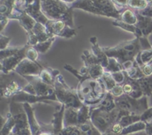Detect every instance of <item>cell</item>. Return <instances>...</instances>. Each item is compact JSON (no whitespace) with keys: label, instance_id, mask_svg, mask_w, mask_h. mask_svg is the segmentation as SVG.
Segmentation results:
<instances>
[{"label":"cell","instance_id":"cell-1","mask_svg":"<svg viewBox=\"0 0 152 135\" xmlns=\"http://www.w3.org/2000/svg\"><path fill=\"white\" fill-rule=\"evenodd\" d=\"M76 90L82 102L90 107L99 104L108 92L102 79L96 80L91 77L79 81Z\"/></svg>","mask_w":152,"mask_h":135},{"label":"cell","instance_id":"cell-2","mask_svg":"<svg viewBox=\"0 0 152 135\" xmlns=\"http://www.w3.org/2000/svg\"><path fill=\"white\" fill-rule=\"evenodd\" d=\"M108 58H114L121 65L129 61H134L138 53L142 51L140 39L135 38L131 41H126L114 47H102Z\"/></svg>","mask_w":152,"mask_h":135},{"label":"cell","instance_id":"cell-3","mask_svg":"<svg viewBox=\"0 0 152 135\" xmlns=\"http://www.w3.org/2000/svg\"><path fill=\"white\" fill-rule=\"evenodd\" d=\"M72 7L117 19H120L121 16V13L116 8L112 0H77L73 3Z\"/></svg>","mask_w":152,"mask_h":135},{"label":"cell","instance_id":"cell-4","mask_svg":"<svg viewBox=\"0 0 152 135\" xmlns=\"http://www.w3.org/2000/svg\"><path fill=\"white\" fill-rule=\"evenodd\" d=\"M43 14L52 20H62L70 27L74 26L72 9L61 0H40Z\"/></svg>","mask_w":152,"mask_h":135},{"label":"cell","instance_id":"cell-5","mask_svg":"<svg viewBox=\"0 0 152 135\" xmlns=\"http://www.w3.org/2000/svg\"><path fill=\"white\" fill-rule=\"evenodd\" d=\"M53 87L59 103L64 104L65 107L75 108H80L83 105L77 95V90H74L66 84L62 74L56 77Z\"/></svg>","mask_w":152,"mask_h":135},{"label":"cell","instance_id":"cell-6","mask_svg":"<svg viewBox=\"0 0 152 135\" xmlns=\"http://www.w3.org/2000/svg\"><path fill=\"white\" fill-rule=\"evenodd\" d=\"M120 110L117 108L112 111H106L96 107H91L90 120L102 134L110 130L118 120Z\"/></svg>","mask_w":152,"mask_h":135},{"label":"cell","instance_id":"cell-7","mask_svg":"<svg viewBox=\"0 0 152 135\" xmlns=\"http://www.w3.org/2000/svg\"><path fill=\"white\" fill-rule=\"evenodd\" d=\"M116 107L121 111L141 116L149 107L148 96H143L140 99H134L126 94L115 98Z\"/></svg>","mask_w":152,"mask_h":135},{"label":"cell","instance_id":"cell-8","mask_svg":"<svg viewBox=\"0 0 152 135\" xmlns=\"http://www.w3.org/2000/svg\"><path fill=\"white\" fill-rule=\"evenodd\" d=\"M15 71L9 74H1V97L12 98L23 92L25 86L21 85L19 80L15 77Z\"/></svg>","mask_w":152,"mask_h":135},{"label":"cell","instance_id":"cell-9","mask_svg":"<svg viewBox=\"0 0 152 135\" xmlns=\"http://www.w3.org/2000/svg\"><path fill=\"white\" fill-rule=\"evenodd\" d=\"M46 28L49 34L53 36H59L69 39L77 35L75 30L71 28L62 20H49L46 24Z\"/></svg>","mask_w":152,"mask_h":135},{"label":"cell","instance_id":"cell-10","mask_svg":"<svg viewBox=\"0 0 152 135\" xmlns=\"http://www.w3.org/2000/svg\"><path fill=\"white\" fill-rule=\"evenodd\" d=\"M28 45H26L24 47H22L20 50L15 54L1 59V71L3 74H9V73L14 71L19 64L26 58V51Z\"/></svg>","mask_w":152,"mask_h":135},{"label":"cell","instance_id":"cell-11","mask_svg":"<svg viewBox=\"0 0 152 135\" xmlns=\"http://www.w3.org/2000/svg\"><path fill=\"white\" fill-rule=\"evenodd\" d=\"M43 68L44 67L37 62L31 60L26 57L19 64L14 71L23 77H39Z\"/></svg>","mask_w":152,"mask_h":135},{"label":"cell","instance_id":"cell-12","mask_svg":"<svg viewBox=\"0 0 152 135\" xmlns=\"http://www.w3.org/2000/svg\"><path fill=\"white\" fill-rule=\"evenodd\" d=\"M24 78L32 85L37 96H46L55 94L54 87L43 82L39 77H27Z\"/></svg>","mask_w":152,"mask_h":135},{"label":"cell","instance_id":"cell-13","mask_svg":"<svg viewBox=\"0 0 152 135\" xmlns=\"http://www.w3.org/2000/svg\"><path fill=\"white\" fill-rule=\"evenodd\" d=\"M124 94L128 95L134 99H140L144 96L143 92L136 80L130 78L126 73V80L123 85Z\"/></svg>","mask_w":152,"mask_h":135},{"label":"cell","instance_id":"cell-14","mask_svg":"<svg viewBox=\"0 0 152 135\" xmlns=\"http://www.w3.org/2000/svg\"><path fill=\"white\" fill-rule=\"evenodd\" d=\"M12 101H14L16 102H20V103H25V102H28V103H35V102H42V101L45 100H53V101H58L57 97H56V94L51 95V96H37V95H31L29 93H27L25 92H22V93H19V94L16 95L13 97L11 98Z\"/></svg>","mask_w":152,"mask_h":135},{"label":"cell","instance_id":"cell-15","mask_svg":"<svg viewBox=\"0 0 152 135\" xmlns=\"http://www.w3.org/2000/svg\"><path fill=\"white\" fill-rule=\"evenodd\" d=\"M65 105L64 104L60 103L59 106L56 107L55 113L53 114V118L51 121V128L54 135L59 134L61 131L63 129V119L64 112H65Z\"/></svg>","mask_w":152,"mask_h":135},{"label":"cell","instance_id":"cell-16","mask_svg":"<svg viewBox=\"0 0 152 135\" xmlns=\"http://www.w3.org/2000/svg\"><path fill=\"white\" fill-rule=\"evenodd\" d=\"M122 66L127 75L133 80H137L145 77L141 68L135 60L125 62L122 65Z\"/></svg>","mask_w":152,"mask_h":135},{"label":"cell","instance_id":"cell-17","mask_svg":"<svg viewBox=\"0 0 152 135\" xmlns=\"http://www.w3.org/2000/svg\"><path fill=\"white\" fill-rule=\"evenodd\" d=\"M22 104H23L24 108H25V111H26L27 116H28V123H29L32 134L38 135L42 131V126H40L39 123L37 122V119H36L34 110H33L31 104L28 103V102H25V103Z\"/></svg>","mask_w":152,"mask_h":135},{"label":"cell","instance_id":"cell-18","mask_svg":"<svg viewBox=\"0 0 152 135\" xmlns=\"http://www.w3.org/2000/svg\"><path fill=\"white\" fill-rule=\"evenodd\" d=\"M90 42L92 44V52L99 59V62L104 68V69H105L108 66V64H109V58L105 54L102 47H99L97 43V39H96V36L91 37L90 39Z\"/></svg>","mask_w":152,"mask_h":135},{"label":"cell","instance_id":"cell-19","mask_svg":"<svg viewBox=\"0 0 152 135\" xmlns=\"http://www.w3.org/2000/svg\"><path fill=\"white\" fill-rule=\"evenodd\" d=\"M79 108L65 107L64 112V127L71 126H79L78 123Z\"/></svg>","mask_w":152,"mask_h":135},{"label":"cell","instance_id":"cell-20","mask_svg":"<svg viewBox=\"0 0 152 135\" xmlns=\"http://www.w3.org/2000/svg\"><path fill=\"white\" fill-rule=\"evenodd\" d=\"M137 22L135 25L141 31L143 36L147 37L152 32V18L137 14Z\"/></svg>","mask_w":152,"mask_h":135},{"label":"cell","instance_id":"cell-21","mask_svg":"<svg viewBox=\"0 0 152 135\" xmlns=\"http://www.w3.org/2000/svg\"><path fill=\"white\" fill-rule=\"evenodd\" d=\"M59 74H60V72L58 70L52 69L50 68H44L39 77L43 82L49 85L53 86L55 80Z\"/></svg>","mask_w":152,"mask_h":135},{"label":"cell","instance_id":"cell-22","mask_svg":"<svg viewBox=\"0 0 152 135\" xmlns=\"http://www.w3.org/2000/svg\"><path fill=\"white\" fill-rule=\"evenodd\" d=\"M93 107H96V108H100L106 111H112L117 108L115 103V97L110 92H107L103 99L99 104Z\"/></svg>","mask_w":152,"mask_h":135},{"label":"cell","instance_id":"cell-23","mask_svg":"<svg viewBox=\"0 0 152 135\" xmlns=\"http://www.w3.org/2000/svg\"><path fill=\"white\" fill-rule=\"evenodd\" d=\"M139 83L144 96H149L152 94V76L144 77L137 80Z\"/></svg>","mask_w":152,"mask_h":135},{"label":"cell","instance_id":"cell-24","mask_svg":"<svg viewBox=\"0 0 152 135\" xmlns=\"http://www.w3.org/2000/svg\"><path fill=\"white\" fill-rule=\"evenodd\" d=\"M145 128H146V123L142 121V120H140L137 123H133V124L124 128L123 132H122V135H127L129 134H133L136 133V132L145 131Z\"/></svg>","mask_w":152,"mask_h":135},{"label":"cell","instance_id":"cell-25","mask_svg":"<svg viewBox=\"0 0 152 135\" xmlns=\"http://www.w3.org/2000/svg\"><path fill=\"white\" fill-rule=\"evenodd\" d=\"M140 120H141V116L133 114H127L120 117L117 123H120L124 128L127 127L133 123H137Z\"/></svg>","mask_w":152,"mask_h":135},{"label":"cell","instance_id":"cell-26","mask_svg":"<svg viewBox=\"0 0 152 135\" xmlns=\"http://www.w3.org/2000/svg\"><path fill=\"white\" fill-rule=\"evenodd\" d=\"M83 132L84 135H102L96 128L94 126L91 120L78 126Z\"/></svg>","mask_w":152,"mask_h":135},{"label":"cell","instance_id":"cell-27","mask_svg":"<svg viewBox=\"0 0 152 135\" xmlns=\"http://www.w3.org/2000/svg\"><path fill=\"white\" fill-rule=\"evenodd\" d=\"M120 20L129 25H135L137 22V16L135 15V13L132 10L128 9L125 10L123 13H121Z\"/></svg>","mask_w":152,"mask_h":135},{"label":"cell","instance_id":"cell-28","mask_svg":"<svg viewBox=\"0 0 152 135\" xmlns=\"http://www.w3.org/2000/svg\"><path fill=\"white\" fill-rule=\"evenodd\" d=\"M102 80L103 81L104 84H105V88H106L107 91L109 92L117 85V83L114 81V78H113L112 75L110 72H108V71H105L104 74L102 77Z\"/></svg>","mask_w":152,"mask_h":135},{"label":"cell","instance_id":"cell-29","mask_svg":"<svg viewBox=\"0 0 152 135\" xmlns=\"http://www.w3.org/2000/svg\"><path fill=\"white\" fill-rule=\"evenodd\" d=\"M54 41H55V36H53L51 37V38L48 39V40H46V41L38 43V44L34 46V47H35V49L39 52V53H45V52H47L48 50H49L50 46L52 45V43H53Z\"/></svg>","mask_w":152,"mask_h":135},{"label":"cell","instance_id":"cell-30","mask_svg":"<svg viewBox=\"0 0 152 135\" xmlns=\"http://www.w3.org/2000/svg\"><path fill=\"white\" fill-rule=\"evenodd\" d=\"M57 135H84V134L78 126H71L64 127Z\"/></svg>","mask_w":152,"mask_h":135},{"label":"cell","instance_id":"cell-31","mask_svg":"<svg viewBox=\"0 0 152 135\" xmlns=\"http://www.w3.org/2000/svg\"><path fill=\"white\" fill-rule=\"evenodd\" d=\"M122 71H124V70L121 64L114 58H109V64H108V66L105 69V71L114 73Z\"/></svg>","mask_w":152,"mask_h":135},{"label":"cell","instance_id":"cell-32","mask_svg":"<svg viewBox=\"0 0 152 135\" xmlns=\"http://www.w3.org/2000/svg\"><path fill=\"white\" fill-rule=\"evenodd\" d=\"M128 4L132 8L137 9L138 10H143L148 5L146 0H129Z\"/></svg>","mask_w":152,"mask_h":135},{"label":"cell","instance_id":"cell-33","mask_svg":"<svg viewBox=\"0 0 152 135\" xmlns=\"http://www.w3.org/2000/svg\"><path fill=\"white\" fill-rule=\"evenodd\" d=\"M20 48L21 47H7V48L4 49V50H1V53H0V60L15 54V53H17L20 50Z\"/></svg>","mask_w":152,"mask_h":135},{"label":"cell","instance_id":"cell-34","mask_svg":"<svg viewBox=\"0 0 152 135\" xmlns=\"http://www.w3.org/2000/svg\"><path fill=\"white\" fill-rule=\"evenodd\" d=\"M111 74L117 85H123L124 83L125 80H126V72L124 71L111 73Z\"/></svg>","mask_w":152,"mask_h":135},{"label":"cell","instance_id":"cell-35","mask_svg":"<svg viewBox=\"0 0 152 135\" xmlns=\"http://www.w3.org/2000/svg\"><path fill=\"white\" fill-rule=\"evenodd\" d=\"M39 56V52L35 49L34 46H29L28 45V49L26 51V57L28 59H31L32 61H35L37 62V59Z\"/></svg>","mask_w":152,"mask_h":135},{"label":"cell","instance_id":"cell-36","mask_svg":"<svg viewBox=\"0 0 152 135\" xmlns=\"http://www.w3.org/2000/svg\"><path fill=\"white\" fill-rule=\"evenodd\" d=\"M109 92L114 96V97H119V96L124 94V91H123V85H117Z\"/></svg>","mask_w":152,"mask_h":135},{"label":"cell","instance_id":"cell-37","mask_svg":"<svg viewBox=\"0 0 152 135\" xmlns=\"http://www.w3.org/2000/svg\"><path fill=\"white\" fill-rule=\"evenodd\" d=\"M141 120L145 122V123H149L152 121V107L148 108L141 115Z\"/></svg>","mask_w":152,"mask_h":135},{"label":"cell","instance_id":"cell-38","mask_svg":"<svg viewBox=\"0 0 152 135\" xmlns=\"http://www.w3.org/2000/svg\"><path fill=\"white\" fill-rule=\"evenodd\" d=\"M140 68L145 77L152 76V64L151 62L148 64H145V65H143Z\"/></svg>","mask_w":152,"mask_h":135},{"label":"cell","instance_id":"cell-39","mask_svg":"<svg viewBox=\"0 0 152 135\" xmlns=\"http://www.w3.org/2000/svg\"><path fill=\"white\" fill-rule=\"evenodd\" d=\"M10 39L9 37L4 36L2 34H1V38H0V43H1V50H4V49L7 48L8 43L10 42Z\"/></svg>","mask_w":152,"mask_h":135},{"label":"cell","instance_id":"cell-40","mask_svg":"<svg viewBox=\"0 0 152 135\" xmlns=\"http://www.w3.org/2000/svg\"><path fill=\"white\" fill-rule=\"evenodd\" d=\"M114 4L120 6H126L129 3V0H112Z\"/></svg>","mask_w":152,"mask_h":135},{"label":"cell","instance_id":"cell-41","mask_svg":"<svg viewBox=\"0 0 152 135\" xmlns=\"http://www.w3.org/2000/svg\"><path fill=\"white\" fill-rule=\"evenodd\" d=\"M145 131L147 135H152V122L146 123V128Z\"/></svg>","mask_w":152,"mask_h":135},{"label":"cell","instance_id":"cell-42","mask_svg":"<svg viewBox=\"0 0 152 135\" xmlns=\"http://www.w3.org/2000/svg\"><path fill=\"white\" fill-rule=\"evenodd\" d=\"M38 135H54V134L50 130H43Z\"/></svg>","mask_w":152,"mask_h":135},{"label":"cell","instance_id":"cell-43","mask_svg":"<svg viewBox=\"0 0 152 135\" xmlns=\"http://www.w3.org/2000/svg\"><path fill=\"white\" fill-rule=\"evenodd\" d=\"M127 135H147L146 132L145 131H139V132H136V133H133V134H129Z\"/></svg>","mask_w":152,"mask_h":135},{"label":"cell","instance_id":"cell-44","mask_svg":"<svg viewBox=\"0 0 152 135\" xmlns=\"http://www.w3.org/2000/svg\"><path fill=\"white\" fill-rule=\"evenodd\" d=\"M148 107H152V94L151 96H148Z\"/></svg>","mask_w":152,"mask_h":135},{"label":"cell","instance_id":"cell-45","mask_svg":"<svg viewBox=\"0 0 152 135\" xmlns=\"http://www.w3.org/2000/svg\"><path fill=\"white\" fill-rule=\"evenodd\" d=\"M102 135H120V134H114V133H113V132H111V131H107L106 133L103 134H102Z\"/></svg>","mask_w":152,"mask_h":135},{"label":"cell","instance_id":"cell-46","mask_svg":"<svg viewBox=\"0 0 152 135\" xmlns=\"http://www.w3.org/2000/svg\"><path fill=\"white\" fill-rule=\"evenodd\" d=\"M146 1L148 2V6H152V0H146Z\"/></svg>","mask_w":152,"mask_h":135},{"label":"cell","instance_id":"cell-47","mask_svg":"<svg viewBox=\"0 0 152 135\" xmlns=\"http://www.w3.org/2000/svg\"><path fill=\"white\" fill-rule=\"evenodd\" d=\"M62 1H68V2H72V1H76V0H62Z\"/></svg>","mask_w":152,"mask_h":135},{"label":"cell","instance_id":"cell-48","mask_svg":"<svg viewBox=\"0 0 152 135\" xmlns=\"http://www.w3.org/2000/svg\"><path fill=\"white\" fill-rule=\"evenodd\" d=\"M8 135H13V133H10V134H8Z\"/></svg>","mask_w":152,"mask_h":135},{"label":"cell","instance_id":"cell-49","mask_svg":"<svg viewBox=\"0 0 152 135\" xmlns=\"http://www.w3.org/2000/svg\"><path fill=\"white\" fill-rule=\"evenodd\" d=\"M151 122H152V121H151Z\"/></svg>","mask_w":152,"mask_h":135}]
</instances>
